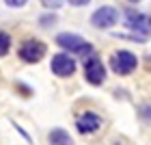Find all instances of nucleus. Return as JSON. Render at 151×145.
Instances as JSON below:
<instances>
[{"label": "nucleus", "instance_id": "nucleus-18", "mask_svg": "<svg viewBox=\"0 0 151 145\" xmlns=\"http://www.w3.org/2000/svg\"><path fill=\"white\" fill-rule=\"evenodd\" d=\"M129 2H140V0H129Z\"/></svg>", "mask_w": 151, "mask_h": 145}, {"label": "nucleus", "instance_id": "nucleus-8", "mask_svg": "<svg viewBox=\"0 0 151 145\" xmlns=\"http://www.w3.org/2000/svg\"><path fill=\"white\" fill-rule=\"evenodd\" d=\"M76 128H78V132H82V134H91V132L101 128V117L95 115V113H84V115L78 117Z\"/></svg>", "mask_w": 151, "mask_h": 145}, {"label": "nucleus", "instance_id": "nucleus-13", "mask_svg": "<svg viewBox=\"0 0 151 145\" xmlns=\"http://www.w3.org/2000/svg\"><path fill=\"white\" fill-rule=\"evenodd\" d=\"M54 22H56V17H54V15H45V17H41V26H54Z\"/></svg>", "mask_w": 151, "mask_h": 145}, {"label": "nucleus", "instance_id": "nucleus-1", "mask_svg": "<svg viewBox=\"0 0 151 145\" xmlns=\"http://www.w3.org/2000/svg\"><path fill=\"white\" fill-rule=\"evenodd\" d=\"M136 65H138V59H136L132 52H127V50L114 52L112 59H110V67L114 70V74H119V76L132 74V72L136 70Z\"/></svg>", "mask_w": 151, "mask_h": 145}, {"label": "nucleus", "instance_id": "nucleus-17", "mask_svg": "<svg viewBox=\"0 0 151 145\" xmlns=\"http://www.w3.org/2000/svg\"><path fill=\"white\" fill-rule=\"evenodd\" d=\"M112 145H129V143H127V141H123V139H121V141H114Z\"/></svg>", "mask_w": 151, "mask_h": 145}, {"label": "nucleus", "instance_id": "nucleus-5", "mask_svg": "<svg viewBox=\"0 0 151 145\" xmlns=\"http://www.w3.org/2000/svg\"><path fill=\"white\" fill-rule=\"evenodd\" d=\"M84 78L91 82V85H101L106 78V70H104V63L97 59V57H88L86 63H84Z\"/></svg>", "mask_w": 151, "mask_h": 145}, {"label": "nucleus", "instance_id": "nucleus-4", "mask_svg": "<svg viewBox=\"0 0 151 145\" xmlns=\"http://www.w3.org/2000/svg\"><path fill=\"white\" fill-rule=\"evenodd\" d=\"M45 54V46L37 39H28L24 41L22 48H19V57H22L26 63H39Z\"/></svg>", "mask_w": 151, "mask_h": 145}, {"label": "nucleus", "instance_id": "nucleus-2", "mask_svg": "<svg viewBox=\"0 0 151 145\" xmlns=\"http://www.w3.org/2000/svg\"><path fill=\"white\" fill-rule=\"evenodd\" d=\"M56 44L63 48V50H69V52H76V54H88L93 50V46L84 41L82 37L73 35V33H60L56 37Z\"/></svg>", "mask_w": 151, "mask_h": 145}, {"label": "nucleus", "instance_id": "nucleus-9", "mask_svg": "<svg viewBox=\"0 0 151 145\" xmlns=\"http://www.w3.org/2000/svg\"><path fill=\"white\" fill-rule=\"evenodd\" d=\"M50 145H73V141H71V136L65 132L63 128H54L52 132H50Z\"/></svg>", "mask_w": 151, "mask_h": 145}, {"label": "nucleus", "instance_id": "nucleus-7", "mask_svg": "<svg viewBox=\"0 0 151 145\" xmlns=\"http://www.w3.org/2000/svg\"><path fill=\"white\" fill-rule=\"evenodd\" d=\"M52 72L60 78H67L76 72V61L69 54H56V57H52Z\"/></svg>", "mask_w": 151, "mask_h": 145}, {"label": "nucleus", "instance_id": "nucleus-11", "mask_svg": "<svg viewBox=\"0 0 151 145\" xmlns=\"http://www.w3.org/2000/svg\"><path fill=\"white\" fill-rule=\"evenodd\" d=\"M140 117H145V119L151 121V104H142L140 106Z\"/></svg>", "mask_w": 151, "mask_h": 145}, {"label": "nucleus", "instance_id": "nucleus-3", "mask_svg": "<svg viewBox=\"0 0 151 145\" xmlns=\"http://www.w3.org/2000/svg\"><path fill=\"white\" fill-rule=\"evenodd\" d=\"M125 24H127V28L140 33V35H149L151 33V17L145 15V13L134 11V9L125 11Z\"/></svg>", "mask_w": 151, "mask_h": 145}, {"label": "nucleus", "instance_id": "nucleus-10", "mask_svg": "<svg viewBox=\"0 0 151 145\" xmlns=\"http://www.w3.org/2000/svg\"><path fill=\"white\" fill-rule=\"evenodd\" d=\"M9 48H11V37L4 30H0V57H4L9 52Z\"/></svg>", "mask_w": 151, "mask_h": 145}, {"label": "nucleus", "instance_id": "nucleus-6", "mask_svg": "<svg viewBox=\"0 0 151 145\" xmlns=\"http://www.w3.org/2000/svg\"><path fill=\"white\" fill-rule=\"evenodd\" d=\"M116 20H119L116 9H112V7H101V9H97L93 13L91 24L97 26V28H110L112 24H116Z\"/></svg>", "mask_w": 151, "mask_h": 145}, {"label": "nucleus", "instance_id": "nucleus-12", "mask_svg": "<svg viewBox=\"0 0 151 145\" xmlns=\"http://www.w3.org/2000/svg\"><path fill=\"white\" fill-rule=\"evenodd\" d=\"M43 2V7H47V9H58L60 7V0H41Z\"/></svg>", "mask_w": 151, "mask_h": 145}, {"label": "nucleus", "instance_id": "nucleus-15", "mask_svg": "<svg viewBox=\"0 0 151 145\" xmlns=\"http://www.w3.org/2000/svg\"><path fill=\"white\" fill-rule=\"evenodd\" d=\"M86 2H88V0H69V4H73V7H82Z\"/></svg>", "mask_w": 151, "mask_h": 145}, {"label": "nucleus", "instance_id": "nucleus-14", "mask_svg": "<svg viewBox=\"0 0 151 145\" xmlns=\"http://www.w3.org/2000/svg\"><path fill=\"white\" fill-rule=\"evenodd\" d=\"M9 7H24L26 4V0H4Z\"/></svg>", "mask_w": 151, "mask_h": 145}, {"label": "nucleus", "instance_id": "nucleus-16", "mask_svg": "<svg viewBox=\"0 0 151 145\" xmlns=\"http://www.w3.org/2000/svg\"><path fill=\"white\" fill-rule=\"evenodd\" d=\"M145 65H147V70L151 72V57H147V59H145Z\"/></svg>", "mask_w": 151, "mask_h": 145}]
</instances>
